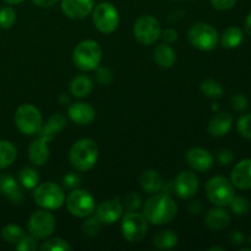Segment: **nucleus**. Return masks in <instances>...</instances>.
I'll use <instances>...</instances> for the list:
<instances>
[{
    "label": "nucleus",
    "instance_id": "f257e3e1",
    "mask_svg": "<svg viewBox=\"0 0 251 251\" xmlns=\"http://www.w3.org/2000/svg\"><path fill=\"white\" fill-rule=\"evenodd\" d=\"M178 206L167 194H154L147 199L142 207V215L153 226H164L176 218Z\"/></svg>",
    "mask_w": 251,
    "mask_h": 251
},
{
    "label": "nucleus",
    "instance_id": "f03ea898",
    "mask_svg": "<svg viewBox=\"0 0 251 251\" xmlns=\"http://www.w3.org/2000/svg\"><path fill=\"white\" fill-rule=\"evenodd\" d=\"M98 154V146L93 140L81 139L71 146L69 159L76 171L87 172L97 163Z\"/></svg>",
    "mask_w": 251,
    "mask_h": 251
},
{
    "label": "nucleus",
    "instance_id": "7ed1b4c3",
    "mask_svg": "<svg viewBox=\"0 0 251 251\" xmlns=\"http://www.w3.org/2000/svg\"><path fill=\"white\" fill-rule=\"evenodd\" d=\"M102 60V48L92 39H85L74 48L73 61L82 71H93L100 66Z\"/></svg>",
    "mask_w": 251,
    "mask_h": 251
},
{
    "label": "nucleus",
    "instance_id": "20e7f679",
    "mask_svg": "<svg viewBox=\"0 0 251 251\" xmlns=\"http://www.w3.org/2000/svg\"><path fill=\"white\" fill-rule=\"evenodd\" d=\"M33 199L39 207L44 210H58L65 203V193L58 184L53 181L38 184L34 188Z\"/></svg>",
    "mask_w": 251,
    "mask_h": 251
},
{
    "label": "nucleus",
    "instance_id": "39448f33",
    "mask_svg": "<svg viewBox=\"0 0 251 251\" xmlns=\"http://www.w3.org/2000/svg\"><path fill=\"white\" fill-rule=\"evenodd\" d=\"M205 191L210 202L216 206H220V207L229 206L230 201L235 196L234 185L232 184V181L221 176H216L208 179L205 186Z\"/></svg>",
    "mask_w": 251,
    "mask_h": 251
},
{
    "label": "nucleus",
    "instance_id": "423d86ee",
    "mask_svg": "<svg viewBox=\"0 0 251 251\" xmlns=\"http://www.w3.org/2000/svg\"><path fill=\"white\" fill-rule=\"evenodd\" d=\"M15 125L24 135H36L43 125L41 112L33 104L25 103L15 112Z\"/></svg>",
    "mask_w": 251,
    "mask_h": 251
},
{
    "label": "nucleus",
    "instance_id": "0eeeda50",
    "mask_svg": "<svg viewBox=\"0 0 251 251\" xmlns=\"http://www.w3.org/2000/svg\"><path fill=\"white\" fill-rule=\"evenodd\" d=\"M122 235L126 242L139 243L146 237L149 230V222L142 213L136 211H129L123 215L120 225Z\"/></svg>",
    "mask_w": 251,
    "mask_h": 251
},
{
    "label": "nucleus",
    "instance_id": "6e6552de",
    "mask_svg": "<svg viewBox=\"0 0 251 251\" xmlns=\"http://www.w3.org/2000/svg\"><path fill=\"white\" fill-rule=\"evenodd\" d=\"M119 12L112 2H100L92 10V21L102 33H113L119 26Z\"/></svg>",
    "mask_w": 251,
    "mask_h": 251
},
{
    "label": "nucleus",
    "instance_id": "1a4fd4ad",
    "mask_svg": "<svg viewBox=\"0 0 251 251\" xmlns=\"http://www.w3.org/2000/svg\"><path fill=\"white\" fill-rule=\"evenodd\" d=\"M188 39L194 48L210 51L217 47L218 33L213 26L200 22L190 27L188 32Z\"/></svg>",
    "mask_w": 251,
    "mask_h": 251
},
{
    "label": "nucleus",
    "instance_id": "9d476101",
    "mask_svg": "<svg viewBox=\"0 0 251 251\" xmlns=\"http://www.w3.org/2000/svg\"><path fill=\"white\" fill-rule=\"evenodd\" d=\"M66 208L73 216L77 218H87L96 211V202L93 196L87 190L74 189L65 199Z\"/></svg>",
    "mask_w": 251,
    "mask_h": 251
},
{
    "label": "nucleus",
    "instance_id": "9b49d317",
    "mask_svg": "<svg viewBox=\"0 0 251 251\" xmlns=\"http://www.w3.org/2000/svg\"><path fill=\"white\" fill-rule=\"evenodd\" d=\"M162 27L158 20L152 15H142L134 25V36L142 46H151L158 41Z\"/></svg>",
    "mask_w": 251,
    "mask_h": 251
},
{
    "label": "nucleus",
    "instance_id": "f8f14e48",
    "mask_svg": "<svg viewBox=\"0 0 251 251\" xmlns=\"http://www.w3.org/2000/svg\"><path fill=\"white\" fill-rule=\"evenodd\" d=\"M56 227V222L54 216L49 212V210H39L31 215L27 228L29 235L36 238L37 240H44L50 237Z\"/></svg>",
    "mask_w": 251,
    "mask_h": 251
},
{
    "label": "nucleus",
    "instance_id": "ddd939ff",
    "mask_svg": "<svg viewBox=\"0 0 251 251\" xmlns=\"http://www.w3.org/2000/svg\"><path fill=\"white\" fill-rule=\"evenodd\" d=\"M174 190L180 199L194 198L199 190V179L191 171H181L174 180Z\"/></svg>",
    "mask_w": 251,
    "mask_h": 251
},
{
    "label": "nucleus",
    "instance_id": "4468645a",
    "mask_svg": "<svg viewBox=\"0 0 251 251\" xmlns=\"http://www.w3.org/2000/svg\"><path fill=\"white\" fill-rule=\"evenodd\" d=\"M124 207L119 198L103 201L96 210V216L102 225H113L123 217Z\"/></svg>",
    "mask_w": 251,
    "mask_h": 251
},
{
    "label": "nucleus",
    "instance_id": "2eb2a0df",
    "mask_svg": "<svg viewBox=\"0 0 251 251\" xmlns=\"http://www.w3.org/2000/svg\"><path fill=\"white\" fill-rule=\"evenodd\" d=\"M186 162L193 171L205 173L213 167V156L202 147H193L186 152Z\"/></svg>",
    "mask_w": 251,
    "mask_h": 251
},
{
    "label": "nucleus",
    "instance_id": "dca6fc26",
    "mask_svg": "<svg viewBox=\"0 0 251 251\" xmlns=\"http://www.w3.org/2000/svg\"><path fill=\"white\" fill-rule=\"evenodd\" d=\"M95 0H61V10L73 20L85 19L92 12Z\"/></svg>",
    "mask_w": 251,
    "mask_h": 251
},
{
    "label": "nucleus",
    "instance_id": "f3484780",
    "mask_svg": "<svg viewBox=\"0 0 251 251\" xmlns=\"http://www.w3.org/2000/svg\"><path fill=\"white\" fill-rule=\"evenodd\" d=\"M68 117L77 125H90L96 119V112L88 103H73L68 109Z\"/></svg>",
    "mask_w": 251,
    "mask_h": 251
},
{
    "label": "nucleus",
    "instance_id": "a211bd4d",
    "mask_svg": "<svg viewBox=\"0 0 251 251\" xmlns=\"http://www.w3.org/2000/svg\"><path fill=\"white\" fill-rule=\"evenodd\" d=\"M230 181L242 190L251 189V158L243 159L235 164L230 173Z\"/></svg>",
    "mask_w": 251,
    "mask_h": 251
},
{
    "label": "nucleus",
    "instance_id": "6ab92c4d",
    "mask_svg": "<svg viewBox=\"0 0 251 251\" xmlns=\"http://www.w3.org/2000/svg\"><path fill=\"white\" fill-rule=\"evenodd\" d=\"M66 126V118L61 114H53L49 117L47 123L42 125L41 130L38 131V136L44 139L46 141H53L54 137L63 131Z\"/></svg>",
    "mask_w": 251,
    "mask_h": 251
},
{
    "label": "nucleus",
    "instance_id": "aec40b11",
    "mask_svg": "<svg viewBox=\"0 0 251 251\" xmlns=\"http://www.w3.org/2000/svg\"><path fill=\"white\" fill-rule=\"evenodd\" d=\"M230 216L223 207H213L205 215V225L211 230H223L229 226Z\"/></svg>",
    "mask_w": 251,
    "mask_h": 251
},
{
    "label": "nucleus",
    "instance_id": "412c9836",
    "mask_svg": "<svg viewBox=\"0 0 251 251\" xmlns=\"http://www.w3.org/2000/svg\"><path fill=\"white\" fill-rule=\"evenodd\" d=\"M48 141L42 137H37L28 146V158L34 166H43L49 159Z\"/></svg>",
    "mask_w": 251,
    "mask_h": 251
},
{
    "label": "nucleus",
    "instance_id": "4be33fe9",
    "mask_svg": "<svg viewBox=\"0 0 251 251\" xmlns=\"http://www.w3.org/2000/svg\"><path fill=\"white\" fill-rule=\"evenodd\" d=\"M233 125L232 115L228 113H218L208 123L207 130L215 137H223L230 131Z\"/></svg>",
    "mask_w": 251,
    "mask_h": 251
},
{
    "label": "nucleus",
    "instance_id": "5701e85b",
    "mask_svg": "<svg viewBox=\"0 0 251 251\" xmlns=\"http://www.w3.org/2000/svg\"><path fill=\"white\" fill-rule=\"evenodd\" d=\"M0 193L14 203H20L24 199V194L19 183L11 176H2L0 178Z\"/></svg>",
    "mask_w": 251,
    "mask_h": 251
},
{
    "label": "nucleus",
    "instance_id": "b1692460",
    "mask_svg": "<svg viewBox=\"0 0 251 251\" xmlns=\"http://www.w3.org/2000/svg\"><path fill=\"white\" fill-rule=\"evenodd\" d=\"M141 189L147 194H156L163 189V179L154 169H147L140 176Z\"/></svg>",
    "mask_w": 251,
    "mask_h": 251
},
{
    "label": "nucleus",
    "instance_id": "393cba45",
    "mask_svg": "<svg viewBox=\"0 0 251 251\" xmlns=\"http://www.w3.org/2000/svg\"><path fill=\"white\" fill-rule=\"evenodd\" d=\"M153 59L159 68L168 69L172 68L176 63V51L167 43H161L154 48Z\"/></svg>",
    "mask_w": 251,
    "mask_h": 251
},
{
    "label": "nucleus",
    "instance_id": "a878e982",
    "mask_svg": "<svg viewBox=\"0 0 251 251\" xmlns=\"http://www.w3.org/2000/svg\"><path fill=\"white\" fill-rule=\"evenodd\" d=\"M93 82L88 76L78 75L70 82V92L76 98H85L92 92Z\"/></svg>",
    "mask_w": 251,
    "mask_h": 251
},
{
    "label": "nucleus",
    "instance_id": "bb28decb",
    "mask_svg": "<svg viewBox=\"0 0 251 251\" xmlns=\"http://www.w3.org/2000/svg\"><path fill=\"white\" fill-rule=\"evenodd\" d=\"M152 243L159 250H171L178 244V235L171 229L159 230L154 234Z\"/></svg>",
    "mask_w": 251,
    "mask_h": 251
},
{
    "label": "nucleus",
    "instance_id": "cd10ccee",
    "mask_svg": "<svg viewBox=\"0 0 251 251\" xmlns=\"http://www.w3.org/2000/svg\"><path fill=\"white\" fill-rule=\"evenodd\" d=\"M244 41V34L243 31L237 26L228 27L222 34V38H221V43L222 47L226 49H234L237 47H239L242 44V42Z\"/></svg>",
    "mask_w": 251,
    "mask_h": 251
},
{
    "label": "nucleus",
    "instance_id": "c85d7f7f",
    "mask_svg": "<svg viewBox=\"0 0 251 251\" xmlns=\"http://www.w3.org/2000/svg\"><path fill=\"white\" fill-rule=\"evenodd\" d=\"M17 158V149L12 142L0 140V169L11 166Z\"/></svg>",
    "mask_w": 251,
    "mask_h": 251
},
{
    "label": "nucleus",
    "instance_id": "c756f323",
    "mask_svg": "<svg viewBox=\"0 0 251 251\" xmlns=\"http://www.w3.org/2000/svg\"><path fill=\"white\" fill-rule=\"evenodd\" d=\"M25 235V230L16 225H7L1 229V238L9 244L16 245Z\"/></svg>",
    "mask_w": 251,
    "mask_h": 251
},
{
    "label": "nucleus",
    "instance_id": "7c9ffc66",
    "mask_svg": "<svg viewBox=\"0 0 251 251\" xmlns=\"http://www.w3.org/2000/svg\"><path fill=\"white\" fill-rule=\"evenodd\" d=\"M38 173L31 167H25L19 173V183L26 189H34L38 185Z\"/></svg>",
    "mask_w": 251,
    "mask_h": 251
},
{
    "label": "nucleus",
    "instance_id": "2f4dec72",
    "mask_svg": "<svg viewBox=\"0 0 251 251\" xmlns=\"http://www.w3.org/2000/svg\"><path fill=\"white\" fill-rule=\"evenodd\" d=\"M200 91L206 96V97L210 98H220L223 95V87L220 82L212 80V78H208L205 80L200 86Z\"/></svg>",
    "mask_w": 251,
    "mask_h": 251
},
{
    "label": "nucleus",
    "instance_id": "473e14b6",
    "mask_svg": "<svg viewBox=\"0 0 251 251\" xmlns=\"http://www.w3.org/2000/svg\"><path fill=\"white\" fill-rule=\"evenodd\" d=\"M39 249L42 251H71L73 248L66 240L61 238H51L44 242Z\"/></svg>",
    "mask_w": 251,
    "mask_h": 251
},
{
    "label": "nucleus",
    "instance_id": "72a5a7b5",
    "mask_svg": "<svg viewBox=\"0 0 251 251\" xmlns=\"http://www.w3.org/2000/svg\"><path fill=\"white\" fill-rule=\"evenodd\" d=\"M230 210L237 216H245L250 212V201L243 196H234L229 203Z\"/></svg>",
    "mask_w": 251,
    "mask_h": 251
},
{
    "label": "nucleus",
    "instance_id": "f704fd0d",
    "mask_svg": "<svg viewBox=\"0 0 251 251\" xmlns=\"http://www.w3.org/2000/svg\"><path fill=\"white\" fill-rule=\"evenodd\" d=\"M100 229H102V222L96 217H87V220L83 222L82 225V232L86 237L93 238L96 235L100 234Z\"/></svg>",
    "mask_w": 251,
    "mask_h": 251
},
{
    "label": "nucleus",
    "instance_id": "c9c22d12",
    "mask_svg": "<svg viewBox=\"0 0 251 251\" xmlns=\"http://www.w3.org/2000/svg\"><path fill=\"white\" fill-rule=\"evenodd\" d=\"M16 22V11L11 6L0 7V27L10 28Z\"/></svg>",
    "mask_w": 251,
    "mask_h": 251
},
{
    "label": "nucleus",
    "instance_id": "e433bc0d",
    "mask_svg": "<svg viewBox=\"0 0 251 251\" xmlns=\"http://www.w3.org/2000/svg\"><path fill=\"white\" fill-rule=\"evenodd\" d=\"M237 129L243 137L251 140V114H245L238 119Z\"/></svg>",
    "mask_w": 251,
    "mask_h": 251
},
{
    "label": "nucleus",
    "instance_id": "4c0bfd02",
    "mask_svg": "<svg viewBox=\"0 0 251 251\" xmlns=\"http://www.w3.org/2000/svg\"><path fill=\"white\" fill-rule=\"evenodd\" d=\"M124 203L125 207L127 208V211H137L141 207V196L137 193H135V191H130V193L126 194V196L124 198Z\"/></svg>",
    "mask_w": 251,
    "mask_h": 251
},
{
    "label": "nucleus",
    "instance_id": "58836bf2",
    "mask_svg": "<svg viewBox=\"0 0 251 251\" xmlns=\"http://www.w3.org/2000/svg\"><path fill=\"white\" fill-rule=\"evenodd\" d=\"M17 251H34L38 249L37 245V239L32 235H25L16 245H15Z\"/></svg>",
    "mask_w": 251,
    "mask_h": 251
},
{
    "label": "nucleus",
    "instance_id": "ea45409f",
    "mask_svg": "<svg viewBox=\"0 0 251 251\" xmlns=\"http://www.w3.org/2000/svg\"><path fill=\"white\" fill-rule=\"evenodd\" d=\"M232 102V107L234 108L238 112H243V110L247 109L248 104H249V100L247 98V96L243 95V93H237L232 97L230 100Z\"/></svg>",
    "mask_w": 251,
    "mask_h": 251
},
{
    "label": "nucleus",
    "instance_id": "a19ab883",
    "mask_svg": "<svg viewBox=\"0 0 251 251\" xmlns=\"http://www.w3.org/2000/svg\"><path fill=\"white\" fill-rule=\"evenodd\" d=\"M97 81L100 85H109L113 81V71L109 68H97Z\"/></svg>",
    "mask_w": 251,
    "mask_h": 251
},
{
    "label": "nucleus",
    "instance_id": "79ce46f5",
    "mask_svg": "<svg viewBox=\"0 0 251 251\" xmlns=\"http://www.w3.org/2000/svg\"><path fill=\"white\" fill-rule=\"evenodd\" d=\"M80 178L78 176L74 173H68L64 176L63 178V184H64V188L69 189V190H74V189H77V186L80 185Z\"/></svg>",
    "mask_w": 251,
    "mask_h": 251
},
{
    "label": "nucleus",
    "instance_id": "37998d69",
    "mask_svg": "<svg viewBox=\"0 0 251 251\" xmlns=\"http://www.w3.org/2000/svg\"><path fill=\"white\" fill-rule=\"evenodd\" d=\"M211 5L215 7L216 10L220 11H226V10H230L235 5L237 0H210Z\"/></svg>",
    "mask_w": 251,
    "mask_h": 251
},
{
    "label": "nucleus",
    "instance_id": "c03bdc74",
    "mask_svg": "<svg viewBox=\"0 0 251 251\" xmlns=\"http://www.w3.org/2000/svg\"><path fill=\"white\" fill-rule=\"evenodd\" d=\"M217 159L222 166H227V164L232 163V161L234 159V156H233L232 151H229L227 149H223L218 152Z\"/></svg>",
    "mask_w": 251,
    "mask_h": 251
},
{
    "label": "nucleus",
    "instance_id": "a18cd8bd",
    "mask_svg": "<svg viewBox=\"0 0 251 251\" xmlns=\"http://www.w3.org/2000/svg\"><path fill=\"white\" fill-rule=\"evenodd\" d=\"M162 38L164 39V42L167 43H174V42L178 41L179 36H178V32L173 28H167L162 32Z\"/></svg>",
    "mask_w": 251,
    "mask_h": 251
},
{
    "label": "nucleus",
    "instance_id": "49530a36",
    "mask_svg": "<svg viewBox=\"0 0 251 251\" xmlns=\"http://www.w3.org/2000/svg\"><path fill=\"white\" fill-rule=\"evenodd\" d=\"M229 239L230 242H232V244L240 245L244 243V234H243L242 232H239V230H234V232L229 235Z\"/></svg>",
    "mask_w": 251,
    "mask_h": 251
},
{
    "label": "nucleus",
    "instance_id": "de8ad7c7",
    "mask_svg": "<svg viewBox=\"0 0 251 251\" xmlns=\"http://www.w3.org/2000/svg\"><path fill=\"white\" fill-rule=\"evenodd\" d=\"M188 210L191 215H199L202 211V205H201L200 201H194V202L189 203Z\"/></svg>",
    "mask_w": 251,
    "mask_h": 251
},
{
    "label": "nucleus",
    "instance_id": "09e8293b",
    "mask_svg": "<svg viewBox=\"0 0 251 251\" xmlns=\"http://www.w3.org/2000/svg\"><path fill=\"white\" fill-rule=\"evenodd\" d=\"M39 7H50L55 5L59 0H32Z\"/></svg>",
    "mask_w": 251,
    "mask_h": 251
},
{
    "label": "nucleus",
    "instance_id": "8fccbe9b",
    "mask_svg": "<svg viewBox=\"0 0 251 251\" xmlns=\"http://www.w3.org/2000/svg\"><path fill=\"white\" fill-rule=\"evenodd\" d=\"M245 29H247L248 34L251 36V12L248 15L247 19H245Z\"/></svg>",
    "mask_w": 251,
    "mask_h": 251
},
{
    "label": "nucleus",
    "instance_id": "3c124183",
    "mask_svg": "<svg viewBox=\"0 0 251 251\" xmlns=\"http://www.w3.org/2000/svg\"><path fill=\"white\" fill-rule=\"evenodd\" d=\"M4 1L9 5H17V4H21L24 0H4Z\"/></svg>",
    "mask_w": 251,
    "mask_h": 251
},
{
    "label": "nucleus",
    "instance_id": "603ef678",
    "mask_svg": "<svg viewBox=\"0 0 251 251\" xmlns=\"http://www.w3.org/2000/svg\"><path fill=\"white\" fill-rule=\"evenodd\" d=\"M210 251H215V250H218V251H225V248L222 247H211L210 249H208Z\"/></svg>",
    "mask_w": 251,
    "mask_h": 251
},
{
    "label": "nucleus",
    "instance_id": "864d4df0",
    "mask_svg": "<svg viewBox=\"0 0 251 251\" xmlns=\"http://www.w3.org/2000/svg\"><path fill=\"white\" fill-rule=\"evenodd\" d=\"M249 243L251 244V234H250V237H249Z\"/></svg>",
    "mask_w": 251,
    "mask_h": 251
},
{
    "label": "nucleus",
    "instance_id": "5fc2aeb1",
    "mask_svg": "<svg viewBox=\"0 0 251 251\" xmlns=\"http://www.w3.org/2000/svg\"><path fill=\"white\" fill-rule=\"evenodd\" d=\"M173 1H178V0H173Z\"/></svg>",
    "mask_w": 251,
    "mask_h": 251
}]
</instances>
